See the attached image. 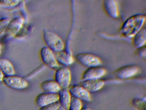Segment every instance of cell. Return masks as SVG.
Masks as SVG:
<instances>
[{"label": "cell", "mask_w": 146, "mask_h": 110, "mask_svg": "<svg viewBox=\"0 0 146 110\" xmlns=\"http://www.w3.org/2000/svg\"><path fill=\"white\" fill-rule=\"evenodd\" d=\"M146 20V16L143 14L132 15L123 23L120 32L125 38H133L143 28Z\"/></svg>", "instance_id": "1"}, {"label": "cell", "mask_w": 146, "mask_h": 110, "mask_svg": "<svg viewBox=\"0 0 146 110\" xmlns=\"http://www.w3.org/2000/svg\"><path fill=\"white\" fill-rule=\"evenodd\" d=\"M43 38L47 46L54 52L64 50V43L61 38L56 34L48 30L43 31Z\"/></svg>", "instance_id": "2"}, {"label": "cell", "mask_w": 146, "mask_h": 110, "mask_svg": "<svg viewBox=\"0 0 146 110\" xmlns=\"http://www.w3.org/2000/svg\"><path fill=\"white\" fill-rule=\"evenodd\" d=\"M75 59L83 66L91 67L100 66L102 64L100 58L94 54L88 52H81L77 54Z\"/></svg>", "instance_id": "3"}, {"label": "cell", "mask_w": 146, "mask_h": 110, "mask_svg": "<svg viewBox=\"0 0 146 110\" xmlns=\"http://www.w3.org/2000/svg\"><path fill=\"white\" fill-rule=\"evenodd\" d=\"M55 80L61 89H67L71 81V72L69 68L63 66L57 69L55 74Z\"/></svg>", "instance_id": "4"}, {"label": "cell", "mask_w": 146, "mask_h": 110, "mask_svg": "<svg viewBox=\"0 0 146 110\" xmlns=\"http://www.w3.org/2000/svg\"><path fill=\"white\" fill-rule=\"evenodd\" d=\"M24 21V19L21 16L16 17L10 21L3 37L5 40H9L14 38L21 30L23 25Z\"/></svg>", "instance_id": "5"}, {"label": "cell", "mask_w": 146, "mask_h": 110, "mask_svg": "<svg viewBox=\"0 0 146 110\" xmlns=\"http://www.w3.org/2000/svg\"><path fill=\"white\" fill-rule=\"evenodd\" d=\"M3 82L8 87L17 90L25 89L29 86L28 82L24 78L14 75L4 76Z\"/></svg>", "instance_id": "6"}, {"label": "cell", "mask_w": 146, "mask_h": 110, "mask_svg": "<svg viewBox=\"0 0 146 110\" xmlns=\"http://www.w3.org/2000/svg\"><path fill=\"white\" fill-rule=\"evenodd\" d=\"M40 55L44 64L50 68L55 69L59 67V64L56 60L54 52L47 46H43L42 48Z\"/></svg>", "instance_id": "7"}, {"label": "cell", "mask_w": 146, "mask_h": 110, "mask_svg": "<svg viewBox=\"0 0 146 110\" xmlns=\"http://www.w3.org/2000/svg\"><path fill=\"white\" fill-rule=\"evenodd\" d=\"M140 70L137 65H125L117 69L114 71V74L119 79H125L135 76L139 73Z\"/></svg>", "instance_id": "8"}, {"label": "cell", "mask_w": 146, "mask_h": 110, "mask_svg": "<svg viewBox=\"0 0 146 110\" xmlns=\"http://www.w3.org/2000/svg\"><path fill=\"white\" fill-rule=\"evenodd\" d=\"M59 95L58 93H42L38 95L35 99L36 105L40 107L58 101Z\"/></svg>", "instance_id": "9"}, {"label": "cell", "mask_w": 146, "mask_h": 110, "mask_svg": "<svg viewBox=\"0 0 146 110\" xmlns=\"http://www.w3.org/2000/svg\"><path fill=\"white\" fill-rule=\"evenodd\" d=\"M69 91L72 96L79 99L82 101L90 102L92 99L90 93L81 85H73L70 88Z\"/></svg>", "instance_id": "10"}, {"label": "cell", "mask_w": 146, "mask_h": 110, "mask_svg": "<svg viewBox=\"0 0 146 110\" xmlns=\"http://www.w3.org/2000/svg\"><path fill=\"white\" fill-rule=\"evenodd\" d=\"M107 70L105 68L100 66L89 68L82 74V78L83 80L91 79H100L106 74Z\"/></svg>", "instance_id": "11"}, {"label": "cell", "mask_w": 146, "mask_h": 110, "mask_svg": "<svg viewBox=\"0 0 146 110\" xmlns=\"http://www.w3.org/2000/svg\"><path fill=\"white\" fill-rule=\"evenodd\" d=\"M103 6L105 12L108 16L114 19L119 17V8L117 1L113 0L103 1Z\"/></svg>", "instance_id": "12"}, {"label": "cell", "mask_w": 146, "mask_h": 110, "mask_svg": "<svg viewBox=\"0 0 146 110\" xmlns=\"http://www.w3.org/2000/svg\"><path fill=\"white\" fill-rule=\"evenodd\" d=\"M105 84V82L101 79H91L83 80L81 86L88 90L89 93H94L100 90Z\"/></svg>", "instance_id": "13"}, {"label": "cell", "mask_w": 146, "mask_h": 110, "mask_svg": "<svg viewBox=\"0 0 146 110\" xmlns=\"http://www.w3.org/2000/svg\"><path fill=\"white\" fill-rule=\"evenodd\" d=\"M55 57L59 64L64 66H69L74 62L75 58L71 52L64 50L58 52H54Z\"/></svg>", "instance_id": "14"}, {"label": "cell", "mask_w": 146, "mask_h": 110, "mask_svg": "<svg viewBox=\"0 0 146 110\" xmlns=\"http://www.w3.org/2000/svg\"><path fill=\"white\" fill-rule=\"evenodd\" d=\"M41 89L45 93H58L61 89L54 80H47L42 82L40 85Z\"/></svg>", "instance_id": "15"}, {"label": "cell", "mask_w": 146, "mask_h": 110, "mask_svg": "<svg viewBox=\"0 0 146 110\" xmlns=\"http://www.w3.org/2000/svg\"><path fill=\"white\" fill-rule=\"evenodd\" d=\"M59 95L58 101L60 105L66 110H68L71 99L72 95L67 89H61L58 93Z\"/></svg>", "instance_id": "16"}, {"label": "cell", "mask_w": 146, "mask_h": 110, "mask_svg": "<svg viewBox=\"0 0 146 110\" xmlns=\"http://www.w3.org/2000/svg\"><path fill=\"white\" fill-rule=\"evenodd\" d=\"M0 69L5 76L14 75L15 70L12 64L8 59L0 57Z\"/></svg>", "instance_id": "17"}, {"label": "cell", "mask_w": 146, "mask_h": 110, "mask_svg": "<svg viewBox=\"0 0 146 110\" xmlns=\"http://www.w3.org/2000/svg\"><path fill=\"white\" fill-rule=\"evenodd\" d=\"M146 42V29L142 28L133 38L132 44L136 49L145 46Z\"/></svg>", "instance_id": "18"}, {"label": "cell", "mask_w": 146, "mask_h": 110, "mask_svg": "<svg viewBox=\"0 0 146 110\" xmlns=\"http://www.w3.org/2000/svg\"><path fill=\"white\" fill-rule=\"evenodd\" d=\"M82 107V101L76 97L72 96L68 110H81Z\"/></svg>", "instance_id": "19"}, {"label": "cell", "mask_w": 146, "mask_h": 110, "mask_svg": "<svg viewBox=\"0 0 146 110\" xmlns=\"http://www.w3.org/2000/svg\"><path fill=\"white\" fill-rule=\"evenodd\" d=\"M10 21V19L7 18H4L0 19V39L4 37L7 28Z\"/></svg>", "instance_id": "20"}, {"label": "cell", "mask_w": 146, "mask_h": 110, "mask_svg": "<svg viewBox=\"0 0 146 110\" xmlns=\"http://www.w3.org/2000/svg\"><path fill=\"white\" fill-rule=\"evenodd\" d=\"M60 106L58 101L40 107L39 110H57Z\"/></svg>", "instance_id": "21"}, {"label": "cell", "mask_w": 146, "mask_h": 110, "mask_svg": "<svg viewBox=\"0 0 146 110\" xmlns=\"http://www.w3.org/2000/svg\"><path fill=\"white\" fill-rule=\"evenodd\" d=\"M136 52L137 55L140 57L145 58L146 56V50L145 46L137 49Z\"/></svg>", "instance_id": "22"}, {"label": "cell", "mask_w": 146, "mask_h": 110, "mask_svg": "<svg viewBox=\"0 0 146 110\" xmlns=\"http://www.w3.org/2000/svg\"><path fill=\"white\" fill-rule=\"evenodd\" d=\"M2 4L5 5H10V6H15L18 4L19 2V1H0Z\"/></svg>", "instance_id": "23"}, {"label": "cell", "mask_w": 146, "mask_h": 110, "mask_svg": "<svg viewBox=\"0 0 146 110\" xmlns=\"http://www.w3.org/2000/svg\"><path fill=\"white\" fill-rule=\"evenodd\" d=\"M42 66H40L37 69L35 70V74H37L38 72V71L39 70H40L41 69H42ZM35 76V73H33V72H31L30 74H29L28 75L26 76V77L25 78H26V79H28V78H31V77H32V76Z\"/></svg>", "instance_id": "24"}, {"label": "cell", "mask_w": 146, "mask_h": 110, "mask_svg": "<svg viewBox=\"0 0 146 110\" xmlns=\"http://www.w3.org/2000/svg\"><path fill=\"white\" fill-rule=\"evenodd\" d=\"M5 75L3 73H2L1 70L0 69V82L3 81V78H4Z\"/></svg>", "instance_id": "25"}, {"label": "cell", "mask_w": 146, "mask_h": 110, "mask_svg": "<svg viewBox=\"0 0 146 110\" xmlns=\"http://www.w3.org/2000/svg\"><path fill=\"white\" fill-rule=\"evenodd\" d=\"M57 110H66L65 109L64 107H63L61 106V105L60 106V107L57 109Z\"/></svg>", "instance_id": "26"}, {"label": "cell", "mask_w": 146, "mask_h": 110, "mask_svg": "<svg viewBox=\"0 0 146 110\" xmlns=\"http://www.w3.org/2000/svg\"><path fill=\"white\" fill-rule=\"evenodd\" d=\"M81 110H91L90 108H88L87 107H84L82 108Z\"/></svg>", "instance_id": "27"}, {"label": "cell", "mask_w": 146, "mask_h": 110, "mask_svg": "<svg viewBox=\"0 0 146 110\" xmlns=\"http://www.w3.org/2000/svg\"><path fill=\"white\" fill-rule=\"evenodd\" d=\"M2 45H1V44L0 43V55L1 54V51H2Z\"/></svg>", "instance_id": "28"}]
</instances>
